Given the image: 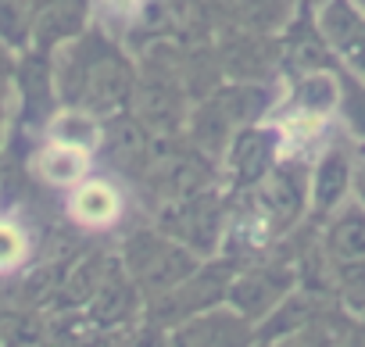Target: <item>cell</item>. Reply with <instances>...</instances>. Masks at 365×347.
Listing matches in <instances>:
<instances>
[{"label":"cell","instance_id":"cell-1","mask_svg":"<svg viewBox=\"0 0 365 347\" xmlns=\"http://www.w3.org/2000/svg\"><path fill=\"white\" fill-rule=\"evenodd\" d=\"M68 215L86 229H108L122 215V194L104 180H83L68 197Z\"/></svg>","mask_w":365,"mask_h":347},{"label":"cell","instance_id":"cell-2","mask_svg":"<svg viewBox=\"0 0 365 347\" xmlns=\"http://www.w3.org/2000/svg\"><path fill=\"white\" fill-rule=\"evenodd\" d=\"M86 168H90V157H86V147L79 143H68V140H51L40 154H36V172L54 183V187H76L86 180Z\"/></svg>","mask_w":365,"mask_h":347},{"label":"cell","instance_id":"cell-5","mask_svg":"<svg viewBox=\"0 0 365 347\" xmlns=\"http://www.w3.org/2000/svg\"><path fill=\"white\" fill-rule=\"evenodd\" d=\"M283 347H326V340H322L319 333H312V329H308V333H297V336H290Z\"/></svg>","mask_w":365,"mask_h":347},{"label":"cell","instance_id":"cell-3","mask_svg":"<svg viewBox=\"0 0 365 347\" xmlns=\"http://www.w3.org/2000/svg\"><path fill=\"white\" fill-rule=\"evenodd\" d=\"M29 254V240L22 233V226H15L11 219H0V276L15 272Z\"/></svg>","mask_w":365,"mask_h":347},{"label":"cell","instance_id":"cell-4","mask_svg":"<svg viewBox=\"0 0 365 347\" xmlns=\"http://www.w3.org/2000/svg\"><path fill=\"white\" fill-rule=\"evenodd\" d=\"M101 4H104V11L111 19H133L143 8V0H101Z\"/></svg>","mask_w":365,"mask_h":347}]
</instances>
